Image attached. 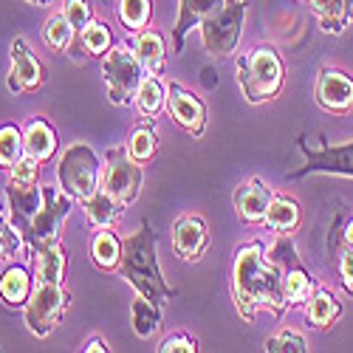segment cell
<instances>
[{"instance_id": "1", "label": "cell", "mask_w": 353, "mask_h": 353, "mask_svg": "<svg viewBox=\"0 0 353 353\" xmlns=\"http://www.w3.org/2000/svg\"><path fill=\"white\" fill-rule=\"evenodd\" d=\"M232 294L238 314L246 322H254L260 308L272 311L274 316H283V311L288 308L283 294V272L277 263L266 257V246L260 241H249L234 252Z\"/></svg>"}, {"instance_id": "34", "label": "cell", "mask_w": 353, "mask_h": 353, "mask_svg": "<svg viewBox=\"0 0 353 353\" xmlns=\"http://www.w3.org/2000/svg\"><path fill=\"white\" fill-rule=\"evenodd\" d=\"M23 246H26L23 234H20L17 226L9 221V212H6V210H0V263L12 260Z\"/></svg>"}, {"instance_id": "41", "label": "cell", "mask_w": 353, "mask_h": 353, "mask_svg": "<svg viewBox=\"0 0 353 353\" xmlns=\"http://www.w3.org/2000/svg\"><path fill=\"white\" fill-rule=\"evenodd\" d=\"M26 3H32V6H48V3H54V0H26Z\"/></svg>"}, {"instance_id": "14", "label": "cell", "mask_w": 353, "mask_h": 353, "mask_svg": "<svg viewBox=\"0 0 353 353\" xmlns=\"http://www.w3.org/2000/svg\"><path fill=\"white\" fill-rule=\"evenodd\" d=\"M316 102L328 113L353 110V77L342 68H322L316 77Z\"/></svg>"}, {"instance_id": "37", "label": "cell", "mask_w": 353, "mask_h": 353, "mask_svg": "<svg viewBox=\"0 0 353 353\" xmlns=\"http://www.w3.org/2000/svg\"><path fill=\"white\" fill-rule=\"evenodd\" d=\"M9 179L17 181V184H37V179H40V161L32 159L28 153H23L17 159V164L9 170Z\"/></svg>"}, {"instance_id": "26", "label": "cell", "mask_w": 353, "mask_h": 353, "mask_svg": "<svg viewBox=\"0 0 353 353\" xmlns=\"http://www.w3.org/2000/svg\"><path fill=\"white\" fill-rule=\"evenodd\" d=\"M82 207H85V221L91 223V226H97V229H102V226H113L116 221L122 218V203L116 201L110 192H105L102 187L88 198V201H82Z\"/></svg>"}, {"instance_id": "35", "label": "cell", "mask_w": 353, "mask_h": 353, "mask_svg": "<svg viewBox=\"0 0 353 353\" xmlns=\"http://www.w3.org/2000/svg\"><path fill=\"white\" fill-rule=\"evenodd\" d=\"M63 14L68 17V23L74 28V40H77L88 28V23L94 20V6H91V0H65Z\"/></svg>"}, {"instance_id": "17", "label": "cell", "mask_w": 353, "mask_h": 353, "mask_svg": "<svg viewBox=\"0 0 353 353\" xmlns=\"http://www.w3.org/2000/svg\"><path fill=\"white\" fill-rule=\"evenodd\" d=\"M221 6L223 0H179V20L172 26V54H181L187 34Z\"/></svg>"}, {"instance_id": "20", "label": "cell", "mask_w": 353, "mask_h": 353, "mask_svg": "<svg viewBox=\"0 0 353 353\" xmlns=\"http://www.w3.org/2000/svg\"><path fill=\"white\" fill-rule=\"evenodd\" d=\"M133 51L139 57V63L144 68L147 77H161L164 74V65H167V43L159 32H153L150 26L144 32L136 34L133 40Z\"/></svg>"}, {"instance_id": "33", "label": "cell", "mask_w": 353, "mask_h": 353, "mask_svg": "<svg viewBox=\"0 0 353 353\" xmlns=\"http://www.w3.org/2000/svg\"><path fill=\"white\" fill-rule=\"evenodd\" d=\"M43 40H46V46H48L51 51H65V48H71L74 28H71L68 17H65V14L48 17V23H46V28H43Z\"/></svg>"}, {"instance_id": "27", "label": "cell", "mask_w": 353, "mask_h": 353, "mask_svg": "<svg viewBox=\"0 0 353 353\" xmlns=\"http://www.w3.org/2000/svg\"><path fill=\"white\" fill-rule=\"evenodd\" d=\"M125 147H128V156L133 161H139V164L153 161L159 153V133H156L153 119H141L139 125H133Z\"/></svg>"}, {"instance_id": "15", "label": "cell", "mask_w": 353, "mask_h": 353, "mask_svg": "<svg viewBox=\"0 0 353 353\" xmlns=\"http://www.w3.org/2000/svg\"><path fill=\"white\" fill-rule=\"evenodd\" d=\"M272 190L263 179H246L234 190V212L243 223H263L266 221V210L272 203Z\"/></svg>"}, {"instance_id": "25", "label": "cell", "mask_w": 353, "mask_h": 353, "mask_svg": "<svg viewBox=\"0 0 353 353\" xmlns=\"http://www.w3.org/2000/svg\"><path fill=\"white\" fill-rule=\"evenodd\" d=\"M266 223L272 232L277 234H294L300 229V203L288 198V195H272V203H269V210H266Z\"/></svg>"}, {"instance_id": "10", "label": "cell", "mask_w": 353, "mask_h": 353, "mask_svg": "<svg viewBox=\"0 0 353 353\" xmlns=\"http://www.w3.org/2000/svg\"><path fill=\"white\" fill-rule=\"evenodd\" d=\"M300 150L305 156V164L300 170L288 172V179H303V175H347L353 179V141L347 144H325V147H308L305 136H300Z\"/></svg>"}, {"instance_id": "21", "label": "cell", "mask_w": 353, "mask_h": 353, "mask_svg": "<svg viewBox=\"0 0 353 353\" xmlns=\"http://www.w3.org/2000/svg\"><path fill=\"white\" fill-rule=\"evenodd\" d=\"M305 316H308V322L316 331H328L334 322L342 316V303H339V297L331 288L319 285L311 294V300L305 303Z\"/></svg>"}, {"instance_id": "2", "label": "cell", "mask_w": 353, "mask_h": 353, "mask_svg": "<svg viewBox=\"0 0 353 353\" xmlns=\"http://www.w3.org/2000/svg\"><path fill=\"white\" fill-rule=\"evenodd\" d=\"M122 280H128L141 297H147L156 305H167L175 300V288L167 285L161 266H159V238L153 226L141 221V226L122 241V263L119 269Z\"/></svg>"}, {"instance_id": "19", "label": "cell", "mask_w": 353, "mask_h": 353, "mask_svg": "<svg viewBox=\"0 0 353 353\" xmlns=\"http://www.w3.org/2000/svg\"><path fill=\"white\" fill-rule=\"evenodd\" d=\"M34 294V277L26 266L12 263L6 266V272L0 274V300L9 308H26V303L32 300Z\"/></svg>"}, {"instance_id": "13", "label": "cell", "mask_w": 353, "mask_h": 353, "mask_svg": "<svg viewBox=\"0 0 353 353\" xmlns=\"http://www.w3.org/2000/svg\"><path fill=\"white\" fill-rule=\"evenodd\" d=\"M48 79L46 65L34 57V51L28 48L23 37H14L12 43V71H9V91L23 94V91H40Z\"/></svg>"}, {"instance_id": "42", "label": "cell", "mask_w": 353, "mask_h": 353, "mask_svg": "<svg viewBox=\"0 0 353 353\" xmlns=\"http://www.w3.org/2000/svg\"><path fill=\"white\" fill-rule=\"evenodd\" d=\"M347 20L353 23V0H347Z\"/></svg>"}, {"instance_id": "36", "label": "cell", "mask_w": 353, "mask_h": 353, "mask_svg": "<svg viewBox=\"0 0 353 353\" xmlns=\"http://www.w3.org/2000/svg\"><path fill=\"white\" fill-rule=\"evenodd\" d=\"M269 353H305L308 350V342L300 336V334H294V331H280L269 339L266 345Z\"/></svg>"}, {"instance_id": "24", "label": "cell", "mask_w": 353, "mask_h": 353, "mask_svg": "<svg viewBox=\"0 0 353 353\" xmlns=\"http://www.w3.org/2000/svg\"><path fill=\"white\" fill-rule=\"evenodd\" d=\"M65 269H68V252H65L63 241L54 243V246H46L43 252L34 254V277H37V283L63 285Z\"/></svg>"}, {"instance_id": "30", "label": "cell", "mask_w": 353, "mask_h": 353, "mask_svg": "<svg viewBox=\"0 0 353 353\" xmlns=\"http://www.w3.org/2000/svg\"><path fill=\"white\" fill-rule=\"evenodd\" d=\"M311 9L325 34H342L347 28V0H311Z\"/></svg>"}, {"instance_id": "9", "label": "cell", "mask_w": 353, "mask_h": 353, "mask_svg": "<svg viewBox=\"0 0 353 353\" xmlns=\"http://www.w3.org/2000/svg\"><path fill=\"white\" fill-rule=\"evenodd\" d=\"M141 164L128 156V147H113L105 156V175H102V190L110 192L116 201L128 207L139 198L141 190Z\"/></svg>"}, {"instance_id": "39", "label": "cell", "mask_w": 353, "mask_h": 353, "mask_svg": "<svg viewBox=\"0 0 353 353\" xmlns=\"http://www.w3.org/2000/svg\"><path fill=\"white\" fill-rule=\"evenodd\" d=\"M334 269L339 272L345 291L353 294V249H342V252L334 257Z\"/></svg>"}, {"instance_id": "6", "label": "cell", "mask_w": 353, "mask_h": 353, "mask_svg": "<svg viewBox=\"0 0 353 353\" xmlns=\"http://www.w3.org/2000/svg\"><path fill=\"white\" fill-rule=\"evenodd\" d=\"M102 77H105V88H108V99L116 108H125L136 99V91L141 79L147 77L139 57L133 48L128 46H113L105 54V63H102Z\"/></svg>"}, {"instance_id": "18", "label": "cell", "mask_w": 353, "mask_h": 353, "mask_svg": "<svg viewBox=\"0 0 353 353\" xmlns=\"http://www.w3.org/2000/svg\"><path fill=\"white\" fill-rule=\"evenodd\" d=\"M23 147L32 159L46 164V161L54 159L57 147H60V139H57V130L51 128L48 119H43V116H32V119H26V125H23Z\"/></svg>"}, {"instance_id": "16", "label": "cell", "mask_w": 353, "mask_h": 353, "mask_svg": "<svg viewBox=\"0 0 353 353\" xmlns=\"http://www.w3.org/2000/svg\"><path fill=\"white\" fill-rule=\"evenodd\" d=\"M6 201H9V221L17 226L20 234H26L28 223L37 215V210L43 207V187L37 184H17L9 179L6 184Z\"/></svg>"}, {"instance_id": "5", "label": "cell", "mask_w": 353, "mask_h": 353, "mask_svg": "<svg viewBox=\"0 0 353 353\" xmlns=\"http://www.w3.org/2000/svg\"><path fill=\"white\" fill-rule=\"evenodd\" d=\"M57 181L74 201H88L102 187V167L97 153L88 144H71L57 161Z\"/></svg>"}, {"instance_id": "23", "label": "cell", "mask_w": 353, "mask_h": 353, "mask_svg": "<svg viewBox=\"0 0 353 353\" xmlns=\"http://www.w3.org/2000/svg\"><path fill=\"white\" fill-rule=\"evenodd\" d=\"M91 260L102 272H116L122 263V238L110 226H102L94 232L91 241Z\"/></svg>"}, {"instance_id": "22", "label": "cell", "mask_w": 353, "mask_h": 353, "mask_svg": "<svg viewBox=\"0 0 353 353\" xmlns=\"http://www.w3.org/2000/svg\"><path fill=\"white\" fill-rule=\"evenodd\" d=\"M110 48H113V32H110V26H108L105 20H97V17H94L91 23H88L85 32L74 40L71 57L79 63V60H82V51H85L88 57H105Z\"/></svg>"}, {"instance_id": "38", "label": "cell", "mask_w": 353, "mask_h": 353, "mask_svg": "<svg viewBox=\"0 0 353 353\" xmlns=\"http://www.w3.org/2000/svg\"><path fill=\"white\" fill-rule=\"evenodd\" d=\"M195 350H198V339L187 331H175L159 347V353H195Z\"/></svg>"}, {"instance_id": "4", "label": "cell", "mask_w": 353, "mask_h": 353, "mask_svg": "<svg viewBox=\"0 0 353 353\" xmlns=\"http://www.w3.org/2000/svg\"><path fill=\"white\" fill-rule=\"evenodd\" d=\"M71 195H65L63 190H57L54 184L43 187V207L37 210V215L28 223L23 241H26V252L28 254H37L43 252L46 246H54L63 241V226H65V218L71 212Z\"/></svg>"}, {"instance_id": "7", "label": "cell", "mask_w": 353, "mask_h": 353, "mask_svg": "<svg viewBox=\"0 0 353 353\" xmlns=\"http://www.w3.org/2000/svg\"><path fill=\"white\" fill-rule=\"evenodd\" d=\"M246 9H249L246 0H223V6L201 23V40H203L207 54L212 57L234 54V48L241 43Z\"/></svg>"}, {"instance_id": "28", "label": "cell", "mask_w": 353, "mask_h": 353, "mask_svg": "<svg viewBox=\"0 0 353 353\" xmlns=\"http://www.w3.org/2000/svg\"><path fill=\"white\" fill-rule=\"evenodd\" d=\"M167 102V88L161 85L159 77H144L141 85H139V91H136V110H139V119H156V116L161 113Z\"/></svg>"}, {"instance_id": "8", "label": "cell", "mask_w": 353, "mask_h": 353, "mask_svg": "<svg viewBox=\"0 0 353 353\" xmlns=\"http://www.w3.org/2000/svg\"><path fill=\"white\" fill-rule=\"evenodd\" d=\"M68 305H71V294H68L65 285L37 283L32 300H28L26 308H23V319H26L28 334L48 336V334L63 322Z\"/></svg>"}, {"instance_id": "32", "label": "cell", "mask_w": 353, "mask_h": 353, "mask_svg": "<svg viewBox=\"0 0 353 353\" xmlns=\"http://www.w3.org/2000/svg\"><path fill=\"white\" fill-rule=\"evenodd\" d=\"M23 153H26V147H23V128H17L14 122L0 125V170L9 172Z\"/></svg>"}, {"instance_id": "29", "label": "cell", "mask_w": 353, "mask_h": 353, "mask_svg": "<svg viewBox=\"0 0 353 353\" xmlns=\"http://www.w3.org/2000/svg\"><path fill=\"white\" fill-rule=\"evenodd\" d=\"M130 325H133L139 339H150L153 334H159V325H161V305L150 303L139 294V297L130 303Z\"/></svg>"}, {"instance_id": "11", "label": "cell", "mask_w": 353, "mask_h": 353, "mask_svg": "<svg viewBox=\"0 0 353 353\" xmlns=\"http://www.w3.org/2000/svg\"><path fill=\"white\" fill-rule=\"evenodd\" d=\"M167 113L172 116V122L184 128L190 136H203L207 130V105H203L192 91H187L184 85L170 82L167 85V102H164Z\"/></svg>"}, {"instance_id": "43", "label": "cell", "mask_w": 353, "mask_h": 353, "mask_svg": "<svg viewBox=\"0 0 353 353\" xmlns=\"http://www.w3.org/2000/svg\"><path fill=\"white\" fill-rule=\"evenodd\" d=\"M0 210H6V207H3V198H0Z\"/></svg>"}, {"instance_id": "12", "label": "cell", "mask_w": 353, "mask_h": 353, "mask_svg": "<svg viewBox=\"0 0 353 353\" xmlns=\"http://www.w3.org/2000/svg\"><path fill=\"white\" fill-rule=\"evenodd\" d=\"M172 249L181 260L195 263L210 249V226L198 212H184L172 221Z\"/></svg>"}, {"instance_id": "40", "label": "cell", "mask_w": 353, "mask_h": 353, "mask_svg": "<svg viewBox=\"0 0 353 353\" xmlns=\"http://www.w3.org/2000/svg\"><path fill=\"white\" fill-rule=\"evenodd\" d=\"M88 353H102V350H108V342L105 339H99V336H94L91 342H88V347H85Z\"/></svg>"}, {"instance_id": "3", "label": "cell", "mask_w": 353, "mask_h": 353, "mask_svg": "<svg viewBox=\"0 0 353 353\" xmlns=\"http://www.w3.org/2000/svg\"><path fill=\"white\" fill-rule=\"evenodd\" d=\"M234 74H238L243 97L252 105L272 102L280 94L285 79L283 60L272 46H252L246 54H241L238 63H234Z\"/></svg>"}, {"instance_id": "31", "label": "cell", "mask_w": 353, "mask_h": 353, "mask_svg": "<svg viewBox=\"0 0 353 353\" xmlns=\"http://www.w3.org/2000/svg\"><path fill=\"white\" fill-rule=\"evenodd\" d=\"M116 14L128 32H144L153 20V0H119Z\"/></svg>"}]
</instances>
